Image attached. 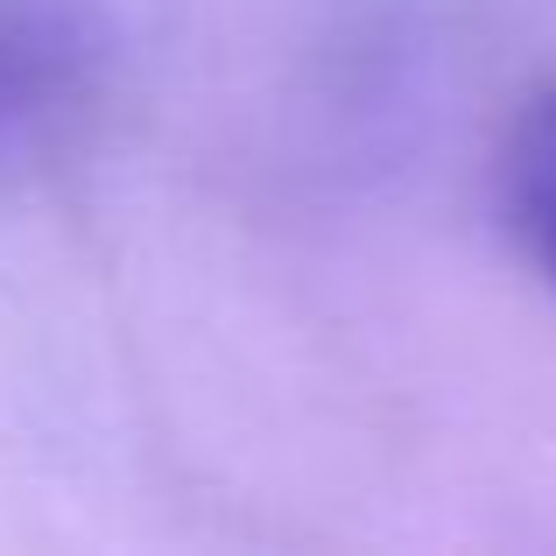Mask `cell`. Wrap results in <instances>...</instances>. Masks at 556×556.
<instances>
[{"mask_svg":"<svg viewBox=\"0 0 556 556\" xmlns=\"http://www.w3.org/2000/svg\"><path fill=\"white\" fill-rule=\"evenodd\" d=\"M106 22L92 0H0V163L50 149L99 92Z\"/></svg>","mask_w":556,"mask_h":556,"instance_id":"obj_1","label":"cell"},{"mask_svg":"<svg viewBox=\"0 0 556 556\" xmlns=\"http://www.w3.org/2000/svg\"><path fill=\"white\" fill-rule=\"evenodd\" d=\"M507 177H515V218H521V232H529V247L556 268V92L529 113Z\"/></svg>","mask_w":556,"mask_h":556,"instance_id":"obj_2","label":"cell"}]
</instances>
